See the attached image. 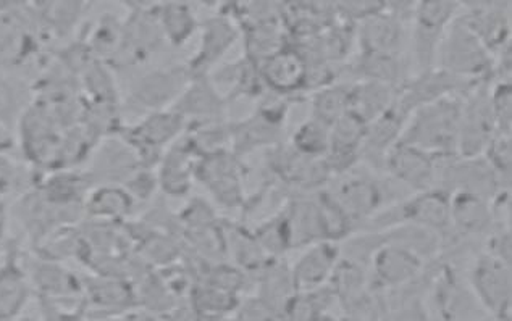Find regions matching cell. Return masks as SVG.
Instances as JSON below:
<instances>
[{"instance_id":"cell-1","label":"cell","mask_w":512,"mask_h":321,"mask_svg":"<svg viewBox=\"0 0 512 321\" xmlns=\"http://www.w3.org/2000/svg\"><path fill=\"white\" fill-rule=\"evenodd\" d=\"M462 94H450L420 105L409 115L399 141L419 147L437 159L458 155Z\"/></svg>"},{"instance_id":"cell-2","label":"cell","mask_w":512,"mask_h":321,"mask_svg":"<svg viewBox=\"0 0 512 321\" xmlns=\"http://www.w3.org/2000/svg\"><path fill=\"white\" fill-rule=\"evenodd\" d=\"M395 184L396 181L388 175L378 178L372 168L354 167L336 175V183L327 191L357 228L366 225L375 213L387 205L398 202L395 196L388 194L395 192Z\"/></svg>"},{"instance_id":"cell-3","label":"cell","mask_w":512,"mask_h":321,"mask_svg":"<svg viewBox=\"0 0 512 321\" xmlns=\"http://www.w3.org/2000/svg\"><path fill=\"white\" fill-rule=\"evenodd\" d=\"M435 63H438L437 68L469 83H483L495 73L492 51L462 18L448 26Z\"/></svg>"},{"instance_id":"cell-4","label":"cell","mask_w":512,"mask_h":321,"mask_svg":"<svg viewBox=\"0 0 512 321\" xmlns=\"http://www.w3.org/2000/svg\"><path fill=\"white\" fill-rule=\"evenodd\" d=\"M467 273V284L485 315L496 320L511 318V263L488 252H480Z\"/></svg>"},{"instance_id":"cell-5","label":"cell","mask_w":512,"mask_h":321,"mask_svg":"<svg viewBox=\"0 0 512 321\" xmlns=\"http://www.w3.org/2000/svg\"><path fill=\"white\" fill-rule=\"evenodd\" d=\"M378 233L382 238L367 262L370 286L375 291L388 292L416 281L429 265L427 260L409 247L391 241L382 231Z\"/></svg>"},{"instance_id":"cell-6","label":"cell","mask_w":512,"mask_h":321,"mask_svg":"<svg viewBox=\"0 0 512 321\" xmlns=\"http://www.w3.org/2000/svg\"><path fill=\"white\" fill-rule=\"evenodd\" d=\"M458 7V0H417L412 9V38L419 71L435 67L441 39L453 23Z\"/></svg>"},{"instance_id":"cell-7","label":"cell","mask_w":512,"mask_h":321,"mask_svg":"<svg viewBox=\"0 0 512 321\" xmlns=\"http://www.w3.org/2000/svg\"><path fill=\"white\" fill-rule=\"evenodd\" d=\"M490 84H477L462 99L461 121H459V157H479L495 138V120L490 107Z\"/></svg>"},{"instance_id":"cell-8","label":"cell","mask_w":512,"mask_h":321,"mask_svg":"<svg viewBox=\"0 0 512 321\" xmlns=\"http://www.w3.org/2000/svg\"><path fill=\"white\" fill-rule=\"evenodd\" d=\"M440 160L419 147L398 141L385 155L382 167L385 175L412 194L437 186Z\"/></svg>"},{"instance_id":"cell-9","label":"cell","mask_w":512,"mask_h":321,"mask_svg":"<svg viewBox=\"0 0 512 321\" xmlns=\"http://www.w3.org/2000/svg\"><path fill=\"white\" fill-rule=\"evenodd\" d=\"M451 230L446 239H485L496 228L492 201L471 191L450 192ZM443 241V242H445Z\"/></svg>"},{"instance_id":"cell-10","label":"cell","mask_w":512,"mask_h":321,"mask_svg":"<svg viewBox=\"0 0 512 321\" xmlns=\"http://www.w3.org/2000/svg\"><path fill=\"white\" fill-rule=\"evenodd\" d=\"M201 157V162L196 163L194 176L206 186L207 191L219 201V204L225 207L240 204L243 186L235 157L223 151Z\"/></svg>"},{"instance_id":"cell-11","label":"cell","mask_w":512,"mask_h":321,"mask_svg":"<svg viewBox=\"0 0 512 321\" xmlns=\"http://www.w3.org/2000/svg\"><path fill=\"white\" fill-rule=\"evenodd\" d=\"M341 255L338 242L320 241L307 246L306 252L290 270L296 291H312L330 283Z\"/></svg>"},{"instance_id":"cell-12","label":"cell","mask_w":512,"mask_h":321,"mask_svg":"<svg viewBox=\"0 0 512 321\" xmlns=\"http://www.w3.org/2000/svg\"><path fill=\"white\" fill-rule=\"evenodd\" d=\"M259 63L262 83L273 92L290 96L307 88V63L301 52L280 49Z\"/></svg>"},{"instance_id":"cell-13","label":"cell","mask_w":512,"mask_h":321,"mask_svg":"<svg viewBox=\"0 0 512 321\" xmlns=\"http://www.w3.org/2000/svg\"><path fill=\"white\" fill-rule=\"evenodd\" d=\"M403 21L393 13H375L364 18L359 30L361 54L399 55L403 44Z\"/></svg>"},{"instance_id":"cell-14","label":"cell","mask_w":512,"mask_h":321,"mask_svg":"<svg viewBox=\"0 0 512 321\" xmlns=\"http://www.w3.org/2000/svg\"><path fill=\"white\" fill-rule=\"evenodd\" d=\"M398 89L374 80H359L349 88V113L364 125L377 120L395 102Z\"/></svg>"},{"instance_id":"cell-15","label":"cell","mask_w":512,"mask_h":321,"mask_svg":"<svg viewBox=\"0 0 512 321\" xmlns=\"http://www.w3.org/2000/svg\"><path fill=\"white\" fill-rule=\"evenodd\" d=\"M236 36V28L228 18H209L202 30L199 54L189 71L193 75H204L217 60L222 59V55L227 54L228 49L235 44Z\"/></svg>"},{"instance_id":"cell-16","label":"cell","mask_w":512,"mask_h":321,"mask_svg":"<svg viewBox=\"0 0 512 321\" xmlns=\"http://www.w3.org/2000/svg\"><path fill=\"white\" fill-rule=\"evenodd\" d=\"M175 112L181 117L212 121L219 118L223 110L222 97L204 75L193 76V81L183 89L175 104Z\"/></svg>"},{"instance_id":"cell-17","label":"cell","mask_w":512,"mask_h":321,"mask_svg":"<svg viewBox=\"0 0 512 321\" xmlns=\"http://www.w3.org/2000/svg\"><path fill=\"white\" fill-rule=\"evenodd\" d=\"M285 121V112L273 109L261 110L257 115H252L249 120L243 121L236 130L231 133L238 151H252L256 147L269 146L277 141L282 133V125Z\"/></svg>"},{"instance_id":"cell-18","label":"cell","mask_w":512,"mask_h":321,"mask_svg":"<svg viewBox=\"0 0 512 321\" xmlns=\"http://www.w3.org/2000/svg\"><path fill=\"white\" fill-rule=\"evenodd\" d=\"M186 88V73L183 70L156 71L147 75L138 89L136 99L141 105L154 110H162L168 102H177Z\"/></svg>"},{"instance_id":"cell-19","label":"cell","mask_w":512,"mask_h":321,"mask_svg":"<svg viewBox=\"0 0 512 321\" xmlns=\"http://www.w3.org/2000/svg\"><path fill=\"white\" fill-rule=\"evenodd\" d=\"M189 144L173 146L160 167L159 183L170 196H185L193 181L196 163Z\"/></svg>"},{"instance_id":"cell-20","label":"cell","mask_w":512,"mask_h":321,"mask_svg":"<svg viewBox=\"0 0 512 321\" xmlns=\"http://www.w3.org/2000/svg\"><path fill=\"white\" fill-rule=\"evenodd\" d=\"M185 126V118L175 110L162 112L157 110L154 115L144 120L139 128H136V138L146 151H159L167 146Z\"/></svg>"},{"instance_id":"cell-21","label":"cell","mask_w":512,"mask_h":321,"mask_svg":"<svg viewBox=\"0 0 512 321\" xmlns=\"http://www.w3.org/2000/svg\"><path fill=\"white\" fill-rule=\"evenodd\" d=\"M157 20H159L162 33L175 46H181L189 41L198 26V21L189 9V5L180 0H165V4L157 13Z\"/></svg>"},{"instance_id":"cell-22","label":"cell","mask_w":512,"mask_h":321,"mask_svg":"<svg viewBox=\"0 0 512 321\" xmlns=\"http://www.w3.org/2000/svg\"><path fill=\"white\" fill-rule=\"evenodd\" d=\"M349 88L351 84H327L315 89L312 97V117L332 126L349 112Z\"/></svg>"},{"instance_id":"cell-23","label":"cell","mask_w":512,"mask_h":321,"mask_svg":"<svg viewBox=\"0 0 512 321\" xmlns=\"http://www.w3.org/2000/svg\"><path fill=\"white\" fill-rule=\"evenodd\" d=\"M28 283L15 263L0 268V318L20 312L28 301Z\"/></svg>"},{"instance_id":"cell-24","label":"cell","mask_w":512,"mask_h":321,"mask_svg":"<svg viewBox=\"0 0 512 321\" xmlns=\"http://www.w3.org/2000/svg\"><path fill=\"white\" fill-rule=\"evenodd\" d=\"M328 144H330V126L314 117L299 126L291 141L294 151L314 159H324Z\"/></svg>"},{"instance_id":"cell-25","label":"cell","mask_w":512,"mask_h":321,"mask_svg":"<svg viewBox=\"0 0 512 321\" xmlns=\"http://www.w3.org/2000/svg\"><path fill=\"white\" fill-rule=\"evenodd\" d=\"M511 155V136L500 133L495 134V138L490 141L482 154L503 189H509V184H511L509 183L511 181Z\"/></svg>"},{"instance_id":"cell-26","label":"cell","mask_w":512,"mask_h":321,"mask_svg":"<svg viewBox=\"0 0 512 321\" xmlns=\"http://www.w3.org/2000/svg\"><path fill=\"white\" fill-rule=\"evenodd\" d=\"M235 294L236 292L219 288L215 284L204 283L194 291V310L206 313L231 312V310H235L238 307Z\"/></svg>"},{"instance_id":"cell-27","label":"cell","mask_w":512,"mask_h":321,"mask_svg":"<svg viewBox=\"0 0 512 321\" xmlns=\"http://www.w3.org/2000/svg\"><path fill=\"white\" fill-rule=\"evenodd\" d=\"M490 107H492L493 120L496 131L511 136L512 130V88L511 81H496L490 86Z\"/></svg>"},{"instance_id":"cell-28","label":"cell","mask_w":512,"mask_h":321,"mask_svg":"<svg viewBox=\"0 0 512 321\" xmlns=\"http://www.w3.org/2000/svg\"><path fill=\"white\" fill-rule=\"evenodd\" d=\"M4 220H5L4 210H2V207H0V234H2V228H4Z\"/></svg>"},{"instance_id":"cell-29","label":"cell","mask_w":512,"mask_h":321,"mask_svg":"<svg viewBox=\"0 0 512 321\" xmlns=\"http://www.w3.org/2000/svg\"><path fill=\"white\" fill-rule=\"evenodd\" d=\"M180 2H186V0H180Z\"/></svg>"}]
</instances>
